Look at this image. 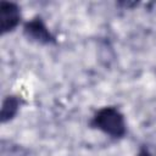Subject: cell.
Wrapping results in <instances>:
<instances>
[{
  "instance_id": "cell-1",
  "label": "cell",
  "mask_w": 156,
  "mask_h": 156,
  "mask_svg": "<svg viewBox=\"0 0 156 156\" xmlns=\"http://www.w3.org/2000/svg\"><path fill=\"white\" fill-rule=\"evenodd\" d=\"M89 127L111 139H122L127 134V122L117 106H104L95 111L89 121Z\"/></svg>"
},
{
  "instance_id": "cell-2",
  "label": "cell",
  "mask_w": 156,
  "mask_h": 156,
  "mask_svg": "<svg viewBox=\"0 0 156 156\" xmlns=\"http://www.w3.org/2000/svg\"><path fill=\"white\" fill-rule=\"evenodd\" d=\"M23 34L29 41L37 43L39 45L56 44V37L51 33V30L39 15L23 23Z\"/></svg>"
},
{
  "instance_id": "cell-3",
  "label": "cell",
  "mask_w": 156,
  "mask_h": 156,
  "mask_svg": "<svg viewBox=\"0 0 156 156\" xmlns=\"http://www.w3.org/2000/svg\"><path fill=\"white\" fill-rule=\"evenodd\" d=\"M22 22V12L13 1H0V32L1 35L13 32Z\"/></svg>"
},
{
  "instance_id": "cell-4",
  "label": "cell",
  "mask_w": 156,
  "mask_h": 156,
  "mask_svg": "<svg viewBox=\"0 0 156 156\" xmlns=\"http://www.w3.org/2000/svg\"><path fill=\"white\" fill-rule=\"evenodd\" d=\"M23 102L24 101L18 95H13V94L7 95L4 99L2 106H1V113H0L1 123H6L9 121H12L16 117V115L18 113Z\"/></svg>"
},
{
  "instance_id": "cell-5",
  "label": "cell",
  "mask_w": 156,
  "mask_h": 156,
  "mask_svg": "<svg viewBox=\"0 0 156 156\" xmlns=\"http://www.w3.org/2000/svg\"><path fill=\"white\" fill-rule=\"evenodd\" d=\"M10 147L5 146V144L2 143V146H1V156H7V155H11V156H26V151L23 150V147L21 145H15V144H11L9 143Z\"/></svg>"
},
{
  "instance_id": "cell-6",
  "label": "cell",
  "mask_w": 156,
  "mask_h": 156,
  "mask_svg": "<svg viewBox=\"0 0 156 156\" xmlns=\"http://www.w3.org/2000/svg\"><path fill=\"white\" fill-rule=\"evenodd\" d=\"M135 156H155V155L146 146H140V149H139V151L136 152Z\"/></svg>"
}]
</instances>
